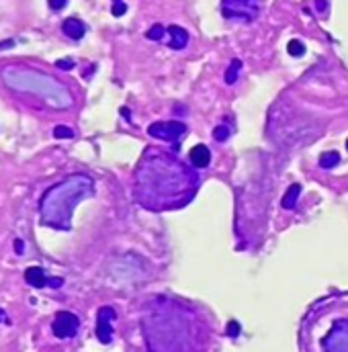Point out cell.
I'll return each instance as SVG.
<instances>
[{"mask_svg":"<svg viewBox=\"0 0 348 352\" xmlns=\"http://www.w3.org/2000/svg\"><path fill=\"white\" fill-rule=\"evenodd\" d=\"M62 31L66 33L70 39H82L84 37V33H86V25L82 23L80 18H74V16H70V18H66L64 20V25H62Z\"/></svg>","mask_w":348,"mask_h":352,"instance_id":"obj_8","label":"cell"},{"mask_svg":"<svg viewBox=\"0 0 348 352\" xmlns=\"http://www.w3.org/2000/svg\"><path fill=\"white\" fill-rule=\"evenodd\" d=\"M78 328H80V320L74 314H70V312H60L54 318V322H52V332L60 340L74 338L76 332H78Z\"/></svg>","mask_w":348,"mask_h":352,"instance_id":"obj_3","label":"cell"},{"mask_svg":"<svg viewBox=\"0 0 348 352\" xmlns=\"http://www.w3.org/2000/svg\"><path fill=\"white\" fill-rule=\"evenodd\" d=\"M238 330H240V328H238V324H236V322H232V324H230V328H228V332H230L232 336H238Z\"/></svg>","mask_w":348,"mask_h":352,"instance_id":"obj_22","label":"cell"},{"mask_svg":"<svg viewBox=\"0 0 348 352\" xmlns=\"http://www.w3.org/2000/svg\"><path fill=\"white\" fill-rule=\"evenodd\" d=\"M240 68H242V62L240 60H234L232 66L228 68V72H226V82L228 84H234L238 80V72H240Z\"/></svg>","mask_w":348,"mask_h":352,"instance_id":"obj_12","label":"cell"},{"mask_svg":"<svg viewBox=\"0 0 348 352\" xmlns=\"http://www.w3.org/2000/svg\"><path fill=\"white\" fill-rule=\"evenodd\" d=\"M56 66H58L60 70H72L74 68V62L72 60H58Z\"/></svg>","mask_w":348,"mask_h":352,"instance_id":"obj_19","label":"cell"},{"mask_svg":"<svg viewBox=\"0 0 348 352\" xmlns=\"http://www.w3.org/2000/svg\"><path fill=\"white\" fill-rule=\"evenodd\" d=\"M54 138L56 140H72L74 138V131L70 127H66V125H58L54 129Z\"/></svg>","mask_w":348,"mask_h":352,"instance_id":"obj_14","label":"cell"},{"mask_svg":"<svg viewBox=\"0 0 348 352\" xmlns=\"http://www.w3.org/2000/svg\"><path fill=\"white\" fill-rule=\"evenodd\" d=\"M188 160L192 162V166L205 168V166H209V162H211V152H209L207 146L199 144V146H194V148L188 152Z\"/></svg>","mask_w":348,"mask_h":352,"instance_id":"obj_7","label":"cell"},{"mask_svg":"<svg viewBox=\"0 0 348 352\" xmlns=\"http://www.w3.org/2000/svg\"><path fill=\"white\" fill-rule=\"evenodd\" d=\"M287 52H289L293 58H301L303 54H306V46H303L301 41H297V39H291L289 46H287Z\"/></svg>","mask_w":348,"mask_h":352,"instance_id":"obj_13","label":"cell"},{"mask_svg":"<svg viewBox=\"0 0 348 352\" xmlns=\"http://www.w3.org/2000/svg\"><path fill=\"white\" fill-rule=\"evenodd\" d=\"M184 123L178 121H168V123H154L152 127H148V134L154 136L158 140H168V142H176L180 136H184Z\"/></svg>","mask_w":348,"mask_h":352,"instance_id":"obj_4","label":"cell"},{"mask_svg":"<svg viewBox=\"0 0 348 352\" xmlns=\"http://www.w3.org/2000/svg\"><path fill=\"white\" fill-rule=\"evenodd\" d=\"M115 2H121V0H115Z\"/></svg>","mask_w":348,"mask_h":352,"instance_id":"obj_26","label":"cell"},{"mask_svg":"<svg viewBox=\"0 0 348 352\" xmlns=\"http://www.w3.org/2000/svg\"><path fill=\"white\" fill-rule=\"evenodd\" d=\"M0 322H4V324H8V320H6V314H4V310H0Z\"/></svg>","mask_w":348,"mask_h":352,"instance_id":"obj_23","label":"cell"},{"mask_svg":"<svg viewBox=\"0 0 348 352\" xmlns=\"http://www.w3.org/2000/svg\"><path fill=\"white\" fill-rule=\"evenodd\" d=\"M326 8V0H318V10H324Z\"/></svg>","mask_w":348,"mask_h":352,"instance_id":"obj_24","label":"cell"},{"mask_svg":"<svg viewBox=\"0 0 348 352\" xmlns=\"http://www.w3.org/2000/svg\"><path fill=\"white\" fill-rule=\"evenodd\" d=\"M25 280L31 284V287H35V289H43V287H56L58 289V287H62V284H64L62 278H50L41 266H29L25 270Z\"/></svg>","mask_w":348,"mask_h":352,"instance_id":"obj_5","label":"cell"},{"mask_svg":"<svg viewBox=\"0 0 348 352\" xmlns=\"http://www.w3.org/2000/svg\"><path fill=\"white\" fill-rule=\"evenodd\" d=\"M164 33H166V29L162 27V25H154L148 33H146V37L148 39H152V41H160L162 37H164Z\"/></svg>","mask_w":348,"mask_h":352,"instance_id":"obj_15","label":"cell"},{"mask_svg":"<svg viewBox=\"0 0 348 352\" xmlns=\"http://www.w3.org/2000/svg\"><path fill=\"white\" fill-rule=\"evenodd\" d=\"M2 78H4V84L12 88V90L35 94L48 104H52L54 108L72 106V96L66 90V86L58 84L46 74H39L35 70H25V68H4Z\"/></svg>","mask_w":348,"mask_h":352,"instance_id":"obj_2","label":"cell"},{"mask_svg":"<svg viewBox=\"0 0 348 352\" xmlns=\"http://www.w3.org/2000/svg\"><path fill=\"white\" fill-rule=\"evenodd\" d=\"M228 136H230V129H228V127H215V131H213V138H215L217 142L228 140Z\"/></svg>","mask_w":348,"mask_h":352,"instance_id":"obj_16","label":"cell"},{"mask_svg":"<svg viewBox=\"0 0 348 352\" xmlns=\"http://www.w3.org/2000/svg\"><path fill=\"white\" fill-rule=\"evenodd\" d=\"M113 320H115V312L111 307H100L96 318V336L102 344H108L113 338V326H111Z\"/></svg>","mask_w":348,"mask_h":352,"instance_id":"obj_6","label":"cell"},{"mask_svg":"<svg viewBox=\"0 0 348 352\" xmlns=\"http://www.w3.org/2000/svg\"><path fill=\"white\" fill-rule=\"evenodd\" d=\"M338 162H340V156H338V152L324 154V156L320 158V166H322V168H334Z\"/></svg>","mask_w":348,"mask_h":352,"instance_id":"obj_11","label":"cell"},{"mask_svg":"<svg viewBox=\"0 0 348 352\" xmlns=\"http://www.w3.org/2000/svg\"><path fill=\"white\" fill-rule=\"evenodd\" d=\"M94 184L86 174H72L50 186L39 201V224L52 230H70L76 205L90 196Z\"/></svg>","mask_w":348,"mask_h":352,"instance_id":"obj_1","label":"cell"},{"mask_svg":"<svg viewBox=\"0 0 348 352\" xmlns=\"http://www.w3.org/2000/svg\"><path fill=\"white\" fill-rule=\"evenodd\" d=\"M48 4H50L52 10H62L64 6L68 4V0H48Z\"/></svg>","mask_w":348,"mask_h":352,"instance_id":"obj_18","label":"cell"},{"mask_svg":"<svg viewBox=\"0 0 348 352\" xmlns=\"http://www.w3.org/2000/svg\"><path fill=\"white\" fill-rule=\"evenodd\" d=\"M299 190H301V186L299 184H293L289 190H287V194L282 196V201H280V205L285 207V209H293V205H295V199L299 196Z\"/></svg>","mask_w":348,"mask_h":352,"instance_id":"obj_10","label":"cell"},{"mask_svg":"<svg viewBox=\"0 0 348 352\" xmlns=\"http://www.w3.org/2000/svg\"><path fill=\"white\" fill-rule=\"evenodd\" d=\"M111 12H113L115 16H123V14L127 12V4H125V2H115Z\"/></svg>","mask_w":348,"mask_h":352,"instance_id":"obj_17","label":"cell"},{"mask_svg":"<svg viewBox=\"0 0 348 352\" xmlns=\"http://www.w3.org/2000/svg\"><path fill=\"white\" fill-rule=\"evenodd\" d=\"M168 33H170V43L168 46L172 48V50H182V48H186V43H188V33L182 29V27H178V25H170L168 29H166Z\"/></svg>","mask_w":348,"mask_h":352,"instance_id":"obj_9","label":"cell"},{"mask_svg":"<svg viewBox=\"0 0 348 352\" xmlns=\"http://www.w3.org/2000/svg\"><path fill=\"white\" fill-rule=\"evenodd\" d=\"M14 252L16 254H23V240H18V238L14 240Z\"/></svg>","mask_w":348,"mask_h":352,"instance_id":"obj_20","label":"cell"},{"mask_svg":"<svg viewBox=\"0 0 348 352\" xmlns=\"http://www.w3.org/2000/svg\"><path fill=\"white\" fill-rule=\"evenodd\" d=\"M14 46V41L12 39H6V41H0V50H8Z\"/></svg>","mask_w":348,"mask_h":352,"instance_id":"obj_21","label":"cell"},{"mask_svg":"<svg viewBox=\"0 0 348 352\" xmlns=\"http://www.w3.org/2000/svg\"><path fill=\"white\" fill-rule=\"evenodd\" d=\"M346 150H348V140H346Z\"/></svg>","mask_w":348,"mask_h":352,"instance_id":"obj_25","label":"cell"}]
</instances>
